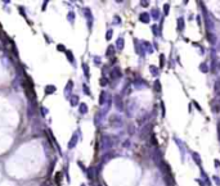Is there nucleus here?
Listing matches in <instances>:
<instances>
[{"instance_id": "nucleus-1", "label": "nucleus", "mask_w": 220, "mask_h": 186, "mask_svg": "<svg viewBox=\"0 0 220 186\" xmlns=\"http://www.w3.org/2000/svg\"><path fill=\"white\" fill-rule=\"evenodd\" d=\"M76 143H77V136H73V139L70 141V144H68V148L70 149H72V148L76 145Z\"/></svg>"}, {"instance_id": "nucleus-2", "label": "nucleus", "mask_w": 220, "mask_h": 186, "mask_svg": "<svg viewBox=\"0 0 220 186\" xmlns=\"http://www.w3.org/2000/svg\"><path fill=\"white\" fill-rule=\"evenodd\" d=\"M80 113H83V114H85V113H88V108H86V104H80Z\"/></svg>"}, {"instance_id": "nucleus-3", "label": "nucleus", "mask_w": 220, "mask_h": 186, "mask_svg": "<svg viewBox=\"0 0 220 186\" xmlns=\"http://www.w3.org/2000/svg\"><path fill=\"white\" fill-rule=\"evenodd\" d=\"M54 91H55V87H54V86H52V85H49V86H46V89H45V93H46V94L54 93Z\"/></svg>"}, {"instance_id": "nucleus-4", "label": "nucleus", "mask_w": 220, "mask_h": 186, "mask_svg": "<svg viewBox=\"0 0 220 186\" xmlns=\"http://www.w3.org/2000/svg\"><path fill=\"white\" fill-rule=\"evenodd\" d=\"M66 54H67V58H68V60H70V62H72V63H73V54H72V51L67 50V51H66Z\"/></svg>"}, {"instance_id": "nucleus-5", "label": "nucleus", "mask_w": 220, "mask_h": 186, "mask_svg": "<svg viewBox=\"0 0 220 186\" xmlns=\"http://www.w3.org/2000/svg\"><path fill=\"white\" fill-rule=\"evenodd\" d=\"M77 103H79V96L73 95V98L71 99V104H72V105H76Z\"/></svg>"}, {"instance_id": "nucleus-6", "label": "nucleus", "mask_w": 220, "mask_h": 186, "mask_svg": "<svg viewBox=\"0 0 220 186\" xmlns=\"http://www.w3.org/2000/svg\"><path fill=\"white\" fill-rule=\"evenodd\" d=\"M83 68L85 71V76H86V77H89V68H88V64H83Z\"/></svg>"}, {"instance_id": "nucleus-7", "label": "nucleus", "mask_w": 220, "mask_h": 186, "mask_svg": "<svg viewBox=\"0 0 220 186\" xmlns=\"http://www.w3.org/2000/svg\"><path fill=\"white\" fill-rule=\"evenodd\" d=\"M93 171H94V169H93V167H92V168H90V169H89V171H86V173H88V176H89V180H93Z\"/></svg>"}, {"instance_id": "nucleus-8", "label": "nucleus", "mask_w": 220, "mask_h": 186, "mask_svg": "<svg viewBox=\"0 0 220 186\" xmlns=\"http://www.w3.org/2000/svg\"><path fill=\"white\" fill-rule=\"evenodd\" d=\"M61 176H62V172H58V173H57V176H55V182H57V184H59V181H61Z\"/></svg>"}, {"instance_id": "nucleus-9", "label": "nucleus", "mask_w": 220, "mask_h": 186, "mask_svg": "<svg viewBox=\"0 0 220 186\" xmlns=\"http://www.w3.org/2000/svg\"><path fill=\"white\" fill-rule=\"evenodd\" d=\"M104 96H106V93H102L101 94V100H99V103H101V104H103V103H104Z\"/></svg>"}, {"instance_id": "nucleus-10", "label": "nucleus", "mask_w": 220, "mask_h": 186, "mask_svg": "<svg viewBox=\"0 0 220 186\" xmlns=\"http://www.w3.org/2000/svg\"><path fill=\"white\" fill-rule=\"evenodd\" d=\"M57 49H58V50H59V51H61V50H66V48H64V46L62 45V44H59V45H58V46H57Z\"/></svg>"}, {"instance_id": "nucleus-11", "label": "nucleus", "mask_w": 220, "mask_h": 186, "mask_svg": "<svg viewBox=\"0 0 220 186\" xmlns=\"http://www.w3.org/2000/svg\"><path fill=\"white\" fill-rule=\"evenodd\" d=\"M112 50H113L112 46H110V48H108V50H107V55H108V57H110V54L112 53Z\"/></svg>"}, {"instance_id": "nucleus-12", "label": "nucleus", "mask_w": 220, "mask_h": 186, "mask_svg": "<svg viewBox=\"0 0 220 186\" xmlns=\"http://www.w3.org/2000/svg\"><path fill=\"white\" fill-rule=\"evenodd\" d=\"M83 86H84V91H85V93H86V94H89V89H88V86H86V85H83Z\"/></svg>"}, {"instance_id": "nucleus-13", "label": "nucleus", "mask_w": 220, "mask_h": 186, "mask_svg": "<svg viewBox=\"0 0 220 186\" xmlns=\"http://www.w3.org/2000/svg\"><path fill=\"white\" fill-rule=\"evenodd\" d=\"M81 186H85V185H81Z\"/></svg>"}]
</instances>
